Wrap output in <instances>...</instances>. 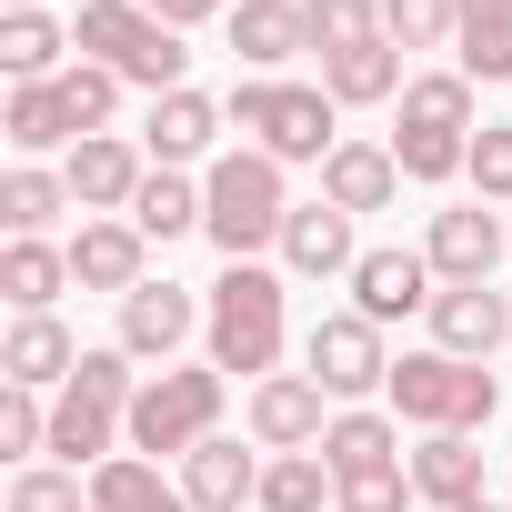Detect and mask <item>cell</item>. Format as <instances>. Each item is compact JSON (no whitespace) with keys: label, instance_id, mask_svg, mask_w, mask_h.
<instances>
[{"label":"cell","instance_id":"obj_1","mask_svg":"<svg viewBox=\"0 0 512 512\" xmlns=\"http://www.w3.org/2000/svg\"><path fill=\"white\" fill-rule=\"evenodd\" d=\"M282 221H292V181L272 151H221L201 171V241L221 251V262H262V251H282Z\"/></svg>","mask_w":512,"mask_h":512},{"label":"cell","instance_id":"obj_2","mask_svg":"<svg viewBox=\"0 0 512 512\" xmlns=\"http://www.w3.org/2000/svg\"><path fill=\"white\" fill-rule=\"evenodd\" d=\"M71 41H81V61H101V71H121L131 91H191V51H181V31L161 21V11H141V0H81V21H71Z\"/></svg>","mask_w":512,"mask_h":512},{"label":"cell","instance_id":"obj_3","mask_svg":"<svg viewBox=\"0 0 512 512\" xmlns=\"http://www.w3.org/2000/svg\"><path fill=\"white\" fill-rule=\"evenodd\" d=\"M201 302H211L201 342H211L221 372H241V382H272L282 372V272L272 262H231Z\"/></svg>","mask_w":512,"mask_h":512},{"label":"cell","instance_id":"obj_4","mask_svg":"<svg viewBox=\"0 0 512 512\" xmlns=\"http://www.w3.org/2000/svg\"><path fill=\"white\" fill-rule=\"evenodd\" d=\"M221 111H231V131H251V151H272L282 171H292V161H332V151H342V131H332V121H342V101H332L322 81H231V101H221Z\"/></svg>","mask_w":512,"mask_h":512},{"label":"cell","instance_id":"obj_5","mask_svg":"<svg viewBox=\"0 0 512 512\" xmlns=\"http://www.w3.org/2000/svg\"><path fill=\"white\" fill-rule=\"evenodd\" d=\"M221 392H231L221 362H171V372H151L141 402H131V452H141V462L201 452V442L221 432Z\"/></svg>","mask_w":512,"mask_h":512},{"label":"cell","instance_id":"obj_6","mask_svg":"<svg viewBox=\"0 0 512 512\" xmlns=\"http://www.w3.org/2000/svg\"><path fill=\"white\" fill-rule=\"evenodd\" d=\"M412 432H482L502 412V382L492 362H452V352H402L392 362V392H382Z\"/></svg>","mask_w":512,"mask_h":512},{"label":"cell","instance_id":"obj_7","mask_svg":"<svg viewBox=\"0 0 512 512\" xmlns=\"http://www.w3.org/2000/svg\"><path fill=\"white\" fill-rule=\"evenodd\" d=\"M302 362H312V382L352 412V402H372V392H392V352H382V322H362V312H322L312 322V342H302Z\"/></svg>","mask_w":512,"mask_h":512},{"label":"cell","instance_id":"obj_8","mask_svg":"<svg viewBox=\"0 0 512 512\" xmlns=\"http://www.w3.org/2000/svg\"><path fill=\"white\" fill-rule=\"evenodd\" d=\"M241 422H251V452H322V432H332V392H322L312 372H272V382H251Z\"/></svg>","mask_w":512,"mask_h":512},{"label":"cell","instance_id":"obj_9","mask_svg":"<svg viewBox=\"0 0 512 512\" xmlns=\"http://www.w3.org/2000/svg\"><path fill=\"white\" fill-rule=\"evenodd\" d=\"M422 322H432V352H452V362H492V352L512 342V292H492V282H442Z\"/></svg>","mask_w":512,"mask_h":512},{"label":"cell","instance_id":"obj_10","mask_svg":"<svg viewBox=\"0 0 512 512\" xmlns=\"http://www.w3.org/2000/svg\"><path fill=\"white\" fill-rule=\"evenodd\" d=\"M61 181H71V201H81L91 221H121V211L141 201V181H151V151L121 141V131H101V141H81V151L61 161Z\"/></svg>","mask_w":512,"mask_h":512},{"label":"cell","instance_id":"obj_11","mask_svg":"<svg viewBox=\"0 0 512 512\" xmlns=\"http://www.w3.org/2000/svg\"><path fill=\"white\" fill-rule=\"evenodd\" d=\"M422 262H432V282H492V272H502V211H492V201H452V211H432Z\"/></svg>","mask_w":512,"mask_h":512},{"label":"cell","instance_id":"obj_12","mask_svg":"<svg viewBox=\"0 0 512 512\" xmlns=\"http://www.w3.org/2000/svg\"><path fill=\"white\" fill-rule=\"evenodd\" d=\"M432 292H442L432 262H422V251H402V241H372L362 262H352V312L382 322V332H392L402 312H432Z\"/></svg>","mask_w":512,"mask_h":512},{"label":"cell","instance_id":"obj_13","mask_svg":"<svg viewBox=\"0 0 512 512\" xmlns=\"http://www.w3.org/2000/svg\"><path fill=\"white\" fill-rule=\"evenodd\" d=\"M201 322H211V302H191L181 282H141V292L121 302V352H131V362H161V372H171V352H181V342H191Z\"/></svg>","mask_w":512,"mask_h":512},{"label":"cell","instance_id":"obj_14","mask_svg":"<svg viewBox=\"0 0 512 512\" xmlns=\"http://www.w3.org/2000/svg\"><path fill=\"white\" fill-rule=\"evenodd\" d=\"M352 262H362L352 211H332V201H292V221H282V272H292V282H352Z\"/></svg>","mask_w":512,"mask_h":512},{"label":"cell","instance_id":"obj_15","mask_svg":"<svg viewBox=\"0 0 512 512\" xmlns=\"http://www.w3.org/2000/svg\"><path fill=\"white\" fill-rule=\"evenodd\" d=\"M221 101L211 91H161L151 101V121H141V151H151V171H191V161H211V141H221Z\"/></svg>","mask_w":512,"mask_h":512},{"label":"cell","instance_id":"obj_16","mask_svg":"<svg viewBox=\"0 0 512 512\" xmlns=\"http://www.w3.org/2000/svg\"><path fill=\"white\" fill-rule=\"evenodd\" d=\"M71 282L131 302V292L151 282V241H141L131 221H81V231H71Z\"/></svg>","mask_w":512,"mask_h":512},{"label":"cell","instance_id":"obj_17","mask_svg":"<svg viewBox=\"0 0 512 512\" xmlns=\"http://www.w3.org/2000/svg\"><path fill=\"white\" fill-rule=\"evenodd\" d=\"M262 472H272V452H241L231 432H211L201 452H181L191 512H241V502H262Z\"/></svg>","mask_w":512,"mask_h":512},{"label":"cell","instance_id":"obj_18","mask_svg":"<svg viewBox=\"0 0 512 512\" xmlns=\"http://www.w3.org/2000/svg\"><path fill=\"white\" fill-rule=\"evenodd\" d=\"M231 51L251 61V81H282V61H302V51H312L302 0H231Z\"/></svg>","mask_w":512,"mask_h":512},{"label":"cell","instance_id":"obj_19","mask_svg":"<svg viewBox=\"0 0 512 512\" xmlns=\"http://www.w3.org/2000/svg\"><path fill=\"white\" fill-rule=\"evenodd\" d=\"M71 372H81L71 322H61V312H21V322H11V342H0V382H21V392H61Z\"/></svg>","mask_w":512,"mask_h":512},{"label":"cell","instance_id":"obj_20","mask_svg":"<svg viewBox=\"0 0 512 512\" xmlns=\"http://www.w3.org/2000/svg\"><path fill=\"white\" fill-rule=\"evenodd\" d=\"M322 201L352 211V221L392 211V201H402V161H392V141H342V151L322 161Z\"/></svg>","mask_w":512,"mask_h":512},{"label":"cell","instance_id":"obj_21","mask_svg":"<svg viewBox=\"0 0 512 512\" xmlns=\"http://www.w3.org/2000/svg\"><path fill=\"white\" fill-rule=\"evenodd\" d=\"M322 91L342 101V111H372V101H402L412 81H402V41L382 31V41H352V51H322Z\"/></svg>","mask_w":512,"mask_h":512},{"label":"cell","instance_id":"obj_22","mask_svg":"<svg viewBox=\"0 0 512 512\" xmlns=\"http://www.w3.org/2000/svg\"><path fill=\"white\" fill-rule=\"evenodd\" d=\"M322 462H332V482L392 472V462H402V422H392V412H372V402H352V412H332V432H322Z\"/></svg>","mask_w":512,"mask_h":512},{"label":"cell","instance_id":"obj_23","mask_svg":"<svg viewBox=\"0 0 512 512\" xmlns=\"http://www.w3.org/2000/svg\"><path fill=\"white\" fill-rule=\"evenodd\" d=\"M412 492H422L432 512L482 502V452H472V432H422V442H412Z\"/></svg>","mask_w":512,"mask_h":512},{"label":"cell","instance_id":"obj_24","mask_svg":"<svg viewBox=\"0 0 512 512\" xmlns=\"http://www.w3.org/2000/svg\"><path fill=\"white\" fill-rule=\"evenodd\" d=\"M61 292H71V241H11L0 251V302H11V322L51 312Z\"/></svg>","mask_w":512,"mask_h":512},{"label":"cell","instance_id":"obj_25","mask_svg":"<svg viewBox=\"0 0 512 512\" xmlns=\"http://www.w3.org/2000/svg\"><path fill=\"white\" fill-rule=\"evenodd\" d=\"M0 131H11V151H21V161H41V151H81L61 81H11V111H0Z\"/></svg>","mask_w":512,"mask_h":512},{"label":"cell","instance_id":"obj_26","mask_svg":"<svg viewBox=\"0 0 512 512\" xmlns=\"http://www.w3.org/2000/svg\"><path fill=\"white\" fill-rule=\"evenodd\" d=\"M61 211H81L71 201V181L61 171H41V161H11V181H0V231L11 241H51V221Z\"/></svg>","mask_w":512,"mask_h":512},{"label":"cell","instance_id":"obj_27","mask_svg":"<svg viewBox=\"0 0 512 512\" xmlns=\"http://www.w3.org/2000/svg\"><path fill=\"white\" fill-rule=\"evenodd\" d=\"M91 512H191V492H181V482H161V462L111 452V462L91 472Z\"/></svg>","mask_w":512,"mask_h":512},{"label":"cell","instance_id":"obj_28","mask_svg":"<svg viewBox=\"0 0 512 512\" xmlns=\"http://www.w3.org/2000/svg\"><path fill=\"white\" fill-rule=\"evenodd\" d=\"M61 51H81L51 11H0V71H11V81H61L71 61Z\"/></svg>","mask_w":512,"mask_h":512},{"label":"cell","instance_id":"obj_29","mask_svg":"<svg viewBox=\"0 0 512 512\" xmlns=\"http://www.w3.org/2000/svg\"><path fill=\"white\" fill-rule=\"evenodd\" d=\"M121 221H131L141 241H181V231H201V181H191V171H151Z\"/></svg>","mask_w":512,"mask_h":512},{"label":"cell","instance_id":"obj_30","mask_svg":"<svg viewBox=\"0 0 512 512\" xmlns=\"http://www.w3.org/2000/svg\"><path fill=\"white\" fill-rule=\"evenodd\" d=\"M402 131H462V141H472V81H462V71H412Z\"/></svg>","mask_w":512,"mask_h":512},{"label":"cell","instance_id":"obj_31","mask_svg":"<svg viewBox=\"0 0 512 512\" xmlns=\"http://www.w3.org/2000/svg\"><path fill=\"white\" fill-rule=\"evenodd\" d=\"M322 502H342L332 462H322V452H272V472H262V512H322Z\"/></svg>","mask_w":512,"mask_h":512},{"label":"cell","instance_id":"obj_32","mask_svg":"<svg viewBox=\"0 0 512 512\" xmlns=\"http://www.w3.org/2000/svg\"><path fill=\"white\" fill-rule=\"evenodd\" d=\"M452 71H462L472 91H482V81H512V11H462Z\"/></svg>","mask_w":512,"mask_h":512},{"label":"cell","instance_id":"obj_33","mask_svg":"<svg viewBox=\"0 0 512 512\" xmlns=\"http://www.w3.org/2000/svg\"><path fill=\"white\" fill-rule=\"evenodd\" d=\"M121 91H131L121 71H101V61H71V71H61V101H71V131H81V141H101V131H111V111H121Z\"/></svg>","mask_w":512,"mask_h":512},{"label":"cell","instance_id":"obj_34","mask_svg":"<svg viewBox=\"0 0 512 512\" xmlns=\"http://www.w3.org/2000/svg\"><path fill=\"white\" fill-rule=\"evenodd\" d=\"M392 161H402V181L442 191V181L472 161V141H462V131H392Z\"/></svg>","mask_w":512,"mask_h":512},{"label":"cell","instance_id":"obj_35","mask_svg":"<svg viewBox=\"0 0 512 512\" xmlns=\"http://www.w3.org/2000/svg\"><path fill=\"white\" fill-rule=\"evenodd\" d=\"M11 512H91V482L71 462H21L11 472Z\"/></svg>","mask_w":512,"mask_h":512},{"label":"cell","instance_id":"obj_36","mask_svg":"<svg viewBox=\"0 0 512 512\" xmlns=\"http://www.w3.org/2000/svg\"><path fill=\"white\" fill-rule=\"evenodd\" d=\"M382 31L402 51H442V41H462V0H382Z\"/></svg>","mask_w":512,"mask_h":512},{"label":"cell","instance_id":"obj_37","mask_svg":"<svg viewBox=\"0 0 512 512\" xmlns=\"http://www.w3.org/2000/svg\"><path fill=\"white\" fill-rule=\"evenodd\" d=\"M312 21V51H352V41H382V0H302Z\"/></svg>","mask_w":512,"mask_h":512},{"label":"cell","instance_id":"obj_38","mask_svg":"<svg viewBox=\"0 0 512 512\" xmlns=\"http://www.w3.org/2000/svg\"><path fill=\"white\" fill-rule=\"evenodd\" d=\"M0 452H11V462H41L51 452V402L21 392V382H0Z\"/></svg>","mask_w":512,"mask_h":512},{"label":"cell","instance_id":"obj_39","mask_svg":"<svg viewBox=\"0 0 512 512\" xmlns=\"http://www.w3.org/2000/svg\"><path fill=\"white\" fill-rule=\"evenodd\" d=\"M462 181H472L482 201H512V121H482V131H472V161H462Z\"/></svg>","mask_w":512,"mask_h":512},{"label":"cell","instance_id":"obj_40","mask_svg":"<svg viewBox=\"0 0 512 512\" xmlns=\"http://www.w3.org/2000/svg\"><path fill=\"white\" fill-rule=\"evenodd\" d=\"M422 492H412V462H392V472H362V482H342V502L332 512H412Z\"/></svg>","mask_w":512,"mask_h":512},{"label":"cell","instance_id":"obj_41","mask_svg":"<svg viewBox=\"0 0 512 512\" xmlns=\"http://www.w3.org/2000/svg\"><path fill=\"white\" fill-rule=\"evenodd\" d=\"M141 11H161L171 31H191V21H231V0H141Z\"/></svg>","mask_w":512,"mask_h":512},{"label":"cell","instance_id":"obj_42","mask_svg":"<svg viewBox=\"0 0 512 512\" xmlns=\"http://www.w3.org/2000/svg\"><path fill=\"white\" fill-rule=\"evenodd\" d=\"M462 512H512V502H492V492H482V502H462Z\"/></svg>","mask_w":512,"mask_h":512},{"label":"cell","instance_id":"obj_43","mask_svg":"<svg viewBox=\"0 0 512 512\" xmlns=\"http://www.w3.org/2000/svg\"><path fill=\"white\" fill-rule=\"evenodd\" d=\"M462 11H512V0H462Z\"/></svg>","mask_w":512,"mask_h":512},{"label":"cell","instance_id":"obj_44","mask_svg":"<svg viewBox=\"0 0 512 512\" xmlns=\"http://www.w3.org/2000/svg\"><path fill=\"white\" fill-rule=\"evenodd\" d=\"M0 11H41V0H0Z\"/></svg>","mask_w":512,"mask_h":512}]
</instances>
